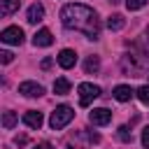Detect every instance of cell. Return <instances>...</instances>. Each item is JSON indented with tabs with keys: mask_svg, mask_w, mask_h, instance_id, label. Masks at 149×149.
Listing matches in <instances>:
<instances>
[{
	"mask_svg": "<svg viewBox=\"0 0 149 149\" xmlns=\"http://www.w3.org/2000/svg\"><path fill=\"white\" fill-rule=\"evenodd\" d=\"M61 23L70 30H81L88 40H98L100 35V19L86 5H65L61 9Z\"/></svg>",
	"mask_w": 149,
	"mask_h": 149,
	"instance_id": "cell-1",
	"label": "cell"
},
{
	"mask_svg": "<svg viewBox=\"0 0 149 149\" xmlns=\"http://www.w3.org/2000/svg\"><path fill=\"white\" fill-rule=\"evenodd\" d=\"M72 119H74V109H72L70 105H58V107L51 112L49 126H51L54 130H61V128H65V126H68Z\"/></svg>",
	"mask_w": 149,
	"mask_h": 149,
	"instance_id": "cell-2",
	"label": "cell"
},
{
	"mask_svg": "<svg viewBox=\"0 0 149 149\" xmlns=\"http://www.w3.org/2000/svg\"><path fill=\"white\" fill-rule=\"evenodd\" d=\"M77 93H79V105H81V107H88L102 91H100V86H95V84H91V81H81V84L77 86Z\"/></svg>",
	"mask_w": 149,
	"mask_h": 149,
	"instance_id": "cell-3",
	"label": "cell"
},
{
	"mask_svg": "<svg viewBox=\"0 0 149 149\" xmlns=\"http://www.w3.org/2000/svg\"><path fill=\"white\" fill-rule=\"evenodd\" d=\"M0 40L5 44H21L23 42V30L19 26H7L2 33H0Z\"/></svg>",
	"mask_w": 149,
	"mask_h": 149,
	"instance_id": "cell-4",
	"label": "cell"
},
{
	"mask_svg": "<svg viewBox=\"0 0 149 149\" xmlns=\"http://www.w3.org/2000/svg\"><path fill=\"white\" fill-rule=\"evenodd\" d=\"M19 93L26 95V98H40V95L44 93V88H42V84H37V81H21V84H19Z\"/></svg>",
	"mask_w": 149,
	"mask_h": 149,
	"instance_id": "cell-5",
	"label": "cell"
},
{
	"mask_svg": "<svg viewBox=\"0 0 149 149\" xmlns=\"http://www.w3.org/2000/svg\"><path fill=\"white\" fill-rule=\"evenodd\" d=\"M88 121H91L93 126H107V123L112 121V112L105 109V107H98V109H93V112L88 114Z\"/></svg>",
	"mask_w": 149,
	"mask_h": 149,
	"instance_id": "cell-6",
	"label": "cell"
},
{
	"mask_svg": "<svg viewBox=\"0 0 149 149\" xmlns=\"http://www.w3.org/2000/svg\"><path fill=\"white\" fill-rule=\"evenodd\" d=\"M56 61H58V65H61L63 70H70V68H74V63H77V54H74L72 49H63V51L56 56Z\"/></svg>",
	"mask_w": 149,
	"mask_h": 149,
	"instance_id": "cell-7",
	"label": "cell"
},
{
	"mask_svg": "<svg viewBox=\"0 0 149 149\" xmlns=\"http://www.w3.org/2000/svg\"><path fill=\"white\" fill-rule=\"evenodd\" d=\"M23 123H26L28 128L37 130V128L44 123V116H42V112H37V109H30V112H26V114H23Z\"/></svg>",
	"mask_w": 149,
	"mask_h": 149,
	"instance_id": "cell-8",
	"label": "cell"
},
{
	"mask_svg": "<svg viewBox=\"0 0 149 149\" xmlns=\"http://www.w3.org/2000/svg\"><path fill=\"white\" fill-rule=\"evenodd\" d=\"M33 44H35V47H49V44H54V35H51V30H47V28L37 30V33L33 35Z\"/></svg>",
	"mask_w": 149,
	"mask_h": 149,
	"instance_id": "cell-9",
	"label": "cell"
},
{
	"mask_svg": "<svg viewBox=\"0 0 149 149\" xmlns=\"http://www.w3.org/2000/svg\"><path fill=\"white\" fill-rule=\"evenodd\" d=\"M42 19H44V7H42L40 2L30 5V7H28V14H26V21H28V23H37V21H42Z\"/></svg>",
	"mask_w": 149,
	"mask_h": 149,
	"instance_id": "cell-10",
	"label": "cell"
},
{
	"mask_svg": "<svg viewBox=\"0 0 149 149\" xmlns=\"http://www.w3.org/2000/svg\"><path fill=\"white\" fill-rule=\"evenodd\" d=\"M133 95H135V91H133L130 86H126V84H119V86L114 88V98H116L119 102H128Z\"/></svg>",
	"mask_w": 149,
	"mask_h": 149,
	"instance_id": "cell-11",
	"label": "cell"
},
{
	"mask_svg": "<svg viewBox=\"0 0 149 149\" xmlns=\"http://www.w3.org/2000/svg\"><path fill=\"white\" fill-rule=\"evenodd\" d=\"M19 7H21V0H2L0 14H2V16H9V14H14Z\"/></svg>",
	"mask_w": 149,
	"mask_h": 149,
	"instance_id": "cell-12",
	"label": "cell"
},
{
	"mask_svg": "<svg viewBox=\"0 0 149 149\" xmlns=\"http://www.w3.org/2000/svg\"><path fill=\"white\" fill-rule=\"evenodd\" d=\"M54 93H56V95H68V93H70V81H68L65 77H58V79L54 81Z\"/></svg>",
	"mask_w": 149,
	"mask_h": 149,
	"instance_id": "cell-13",
	"label": "cell"
},
{
	"mask_svg": "<svg viewBox=\"0 0 149 149\" xmlns=\"http://www.w3.org/2000/svg\"><path fill=\"white\" fill-rule=\"evenodd\" d=\"M98 68H100V58H98V56H88V58L84 61V72H86V74H95Z\"/></svg>",
	"mask_w": 149,
	"mask_h": 149,
	"instance_id": "cell-14",
	"label": "cell"
},
{
	"mask_svg": "<svg viewBox=\"0 0 149 149\" xmlns=\"http://www.w3.org/2000/svg\"><path fill=\"white\" fill-rule=\"evenodd\" d=\"M123 26H126V19H123L121 14H112V16L107 19V28H109V30H121Z\"/></svg>",
	"mask_w": 149,
	"mask_h": 149,
	"instance_id": "cell-15",
	"label": "cell"
},
{
	"mask_svg": "<svg viewBox=\"0 0 149 149\" xmlns=\"http://www.w3.org/2000/svg\"><path fill=\"white\" fill-rule=\"evenodd\" d=\"M16 121H19L16 112H5V114H2V126H5V128H14Z\"/></svg>",
	"mask_w": 149,
	"mask_h": 149,
	"instance_id": "cell-16",
	"label": "cell"
},
{
	"mask_svg": "<svg viewBox=\"0 0 149 149\" xmlns=\"http://www.w3.org/2000/svg\"><path fill=\"white\" fill-rule=\"evenodd\" d=\"M116 137H119L121 142H130V140H133V133H130L128 126H119V128H116Z\"/></svg>",
	"mask_w": 149,
	"mask_h": 149,
	"instance_id": "cell-17",
	"label": "cell"
},
{
	"mask_svg": "<svg viewBox=\"0 0 149 149\" xmlns=\"http://www.w3.org/2000/svg\"><path fill=\"white\" fill-rule=\"evenodd\" d=\"M135 95L144 102V105H149V84H144V86H140L137 91H135Z\"/></svg>",
	"mask_w": 149,
	"mask_h": 149,
	"instance_id": "cell-18",
	"label": "cell"
},
{
	"mask_svg": "<svg viewBox=\"0 0 149 149\" xmlns=\"http://www.w3.org/2000/svg\"><path fill=\"white\" fill-rule=\"evenodd\" d=\"M147 5V0H126V7L130 9V12H135V9H142Z\"/></svg>",
	"mask_w": 149,
	"mask_h": 149,
	"instance_id": "cell-19",
	"label": "cell"
},
{
	"mask_svg": "<svg viewBox=\"0 0 149 149\" xmlns=\"http://www.w3.org/2000/svg\"><path fill=\"white\" fill-rule=\"evenodd\" d=\"M12 58H14V54H12V51H0V63H5V65H7V63H12Z\"/></svg>",
	"mask_w": 149,
	"mask_h": 149,
	"instance_id": "cell-20",
	"label": "cell"
},
{
	"mask_svg": "<svg viewBox=\"0 0 149 149\" xmlns=\"http://www.w3.org/2000/svg\"><path fill=\"white\" fill-rule=\"evenodd\" d=\"M142 144H144V147L149 149V126H147V128L142 130Z\"/></svg>",
	"mask_w": 149,
	"mask_h": 149,
	"instance_id": "cell-21",
	"label": "cell"
},
{
	"mask_svg": "<svg viewBox=\"0 0 149 149\" xmlns=\"http://www.w3.org/2000/svg\"><path fill=\"white\" fill-rule=\"evenodd\" d=\"M51 65H54V58H44V61L40 63V68H42V70H49Z\"/></svg>",
	"mask_w": 149,
	"mask_h": 149,
	"instance_id": "cell-22",
	"label": "cell"
},
{
	"mask_svg": "<svg viewBox=\"0 0 149 149\" xmlns=\"http://www.w3.org/2000/svg\"><path fill=\"white\" fill-rule=\"evenodd\" d=\"M14 142H16L19 147H23V144L28 142V137H26V135H16V140H14Z\"/></svg>",
	"mask_w": 149,
	"mask_h": 149,
	"instance_id": "cell-23",
	"label": "cell"
},
{
	"mask_svg": "<svg viewBox=\"0 0 149 149\" xmlns=\"http://www.w3.org/2000/svg\"><path fill=\"white\" fill-rule=\"evenodd\" d=\"M35 149H54V147H51V144H49V142H40V144H37V147H35Z\"/></svg>",
	"mask_w": 149,
	"mask_h": 149,
	"instance_id": "cell-24",
	"label": "cell"
},
{
	"mask_svg": "<svg viewBox=\"0 0 149 149\" xmlns=\"http://www.w3.org/2000/svg\"><path fill=\"white\" fill-rule=\"evenodd\" d=\"M147 40H149V28H147Z\"/></svg>",
	"mask_w": 149,
	"mask_h": 149,
	"instance_id": "cell-25",
	"label": "cell"
}]
</instances>
